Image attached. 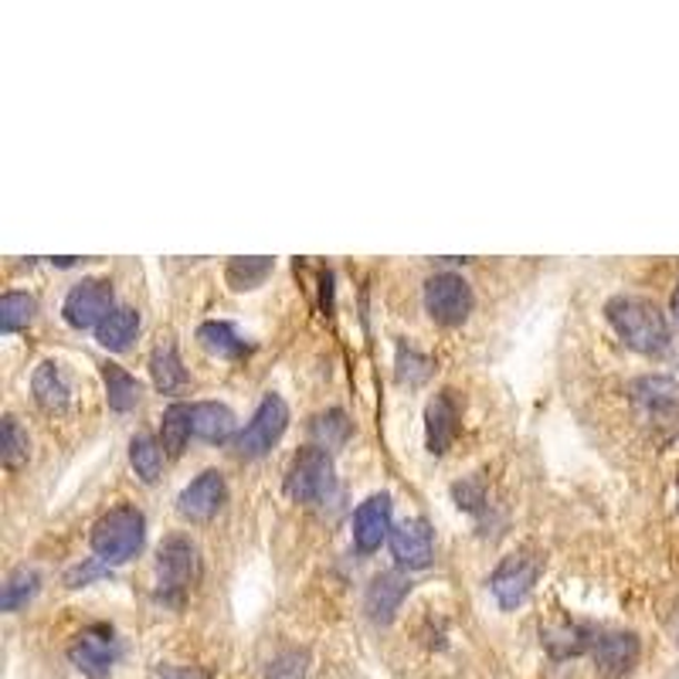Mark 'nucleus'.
Segmentation results:
<instances>
[{"mask_svg":"<svg viewBox=\"0 0 679 679\" xmlns=\"http://www.w3.org/2000/svg\"><path fill=\"white\" fill-rule=\"evenodd\" d=\"M313 439L319 442V449H340L351 439V422L344 412H326L313 422Z\"/></svg>","mask_w":679,"mask_h":679,"instance_id":"29","label":"nucleus"},{"mask_svg":"<svg viewBox=\"0 0 679 679\" xmlns=\"http://www.w3.org/2000/svg\"><path fill=\"white\" fill-rule=\"evenodd\" d=\"M164 459H167V449L160 445V439L154 435H136L129 442V462L136 469L144 483H157L160 472H164Z\"/></svg>","mask_w":679,"mask_h":679,"instance_id":"22","label":"nucleus"},{"mask_svg":"<svg viewBox=\"0 0 679 679\" xmlns=\"http://www.w3.org/2000/svg\"><path fill=\"white\" fill-rule=\"evenodd\" d=\"M31 455V442H28V432L18 425L14 415L4 419V435H0V459H4L8 469H21Z\"/></svg>","mask_w":679,"mask_h":679,"instance_id":"28","label":"nucleus"},{"mask_svg":"<svg viewBox=\"0 0 679 679\" xmlns=\"http://www.w3.org/2000/svg\"><path fill=\"white\" fill-rule=\"evenodd\" d=\"M272 268H276V262L265 258V255H255V258H232L228 268H225V279L235 293H252L258 289L268 276Z\"/></svg>","mask_w":679,"mask_h":679,"instance_id":"23","label":"nucleus"},{"mask_svg":"<svg viewBox=\"0 0 679 679\" xmlns=\"http://www.w3.org/2000/svg\"><path fill=\"white\" fill-rule=\"evenodd\" d=\"M190 422H194V435L200 442H228L235 435V412L228 404L218 401H200L190 404Z\"/></svg>","mask_w":679,"mask_h":679,"instance_id":"17","label":"nucleus"},{"mask_svg":"<svg viewBox=\"0 0 679 679\" xmlns=\"http://www.w3.org/2000/svg\"><path fill=\"white\" fill-rule=\"evenodd\" d=\"M336 490V475H333V459L319 445H306L293 455L286 469V496L296 503H323Z\"/></svg>","mask_w":679,"mask_h":679,"instance_id":"4","label":"nucleus"},{"mask_svg":"<svg viewBox=\"0 0 679 679\" xmlns=\"http://www.w3.org/2000/svg\"><path fill=\"white\" fill-rule=\"evenodd\" d=\"M112 283L109 279H82L65 296V323L76 329H99V323L112 313Z\"/></svg>","mask_w":679,"mask_h":679,"instance_id":"9","label":"nucleus"},{"mask_svg":"<svg viewBox=\"0 0 679 679\" xmlns=\"http://www.w3.org/2000/svg\"><path fill=\"white\" fill-rule=\"evenodd\" d=\"M194 435V422H190V404H170L164 419H160V445L170 452V455H180L187 449Z\"/></svg>","mask_w":679,"mask_h":679,"instance_id":"24","label":"nucleus"},{"mask_svg":"<svg viewBox=\"0 0 679 679\" xmlns=\"http://www.w3.org/2000/svg\"><path fill=\"white\" fill-rule=\"evenodd\" d=\"M459 397L455 391H439L425 407V442L432 455H445L459 435Z\"/></svg>","mask_w":679,"mask_h":679,"instance_id":"14","label":"nucleus"},{"mask_svg":"<svg viewBox=\"0 0 679 679\" xmlns=\"http://www.w3.org/2000/svg\"><path fill=\"white\" fill-rule=\"evenodd\" d=\"M289 429V404L279 394H265L255 407L252 422L235 435L232 449L238 459H258L276 445Z\"/></svg>","mask_w":679,"mask_h":679,"instance_id":"5","label":"nucleus"},{"mask_svg":"<svg viewBox=\"0 0 679 679\" xmlns=\"http://www.w3.org/2000/svg\"><path fill=\"white\" fill-rule=\"evenodd\" d=\"M604 316H608L611 329L626 340V347H632L646 357H659L669 347V323L652 299L616 296V299H608Z\"/></svg>","mask_w":679,"mask_h":679,"instance_id":"1","label":"nucleus"},{"mask_svg":"<svg viewBox=\"0 0 679 679\" xmlns=\"http://www.w3.org/2000/svg\"><path fill=\"white\" fill-rule=\"evenodd\" d=\"M228 500V483H225V475L218 469H208V472H200L197 480L177 496V513L190 523H208L222 513Z\"/></svg>","mask_w":679,"mask_h":679,"instance_id":"11","label":"nucleus"},{"mask_svg":"<svg viewBox=\"0 0 679 679\" xmlns=\"http://www.w3.org/2000/svg\"><path fill=\"white\" fill-rule=\"evenodd\" d=\"M591 642H594V636L588 632V629H581V626H561V629H548L543 632V646H548L554 656H578V652H584V649H591Z\"/></svg>","mask_w":679,"mask_h":679,"instance_id":"27","label":"nucleus"},{"mask_svg":"<svg viewBox=\"0 0 679 679\" xmlns=\"http://www.w3.org/2000/svg\"><path fill=\"white\" fill-rule=\"evenodd\" d=\"M38 313V303L35 296L28 293H8L4 299H0V333H18L24 329Z\"/></svg>","mask_w":679,"mask_h":679,"instance_id":"26","label":"nucleus"},{"mask_svg":"<svg viewBox=\"0 0 679 679\" xmlns=\"http://www.w3.org/2000/svg\"><path fill=\"white\" fill-rule=\"evenodd\" d=\"M391 496L387 493H374L367 496L357 513H354V543L361 554H374L381 551V543L391 537Z\"/></svg>","mask_w":679,"mask_h":679,"instance_id":"13","label":"nucleus"},{"mask_svg":"<svg viewBox=\"0 0 679 679\" xmlns=\"http://www.w3.org/2000/svg\"><path fill=\"white\" fill-rule=\"evenodd\" d=\"M136 333H140V313L129 309V306H119L99 323L96 340H99V347H106L109 354H122V351H129Z\"/></svg>","mask_w":679,"mask_h":679,"instance_id":"18","label":"nucleus"},{"mask_svg":"<svg viewBox=\"0 0 679 679\" xmlns=\"http://www.w3.org/2000/svg\"><path fill=\"white\" fill-rule=\"evenodd\" d=\"M472 286L455 272H435L425 283V309L439 326H462L472 313Z\"/></svg>","mask_w":679,"mask_h":679,"instance_id":"7","label":"nucleus"},{"mask_svg":"<svg viewBox=\"0 0 679 679\" xmlns=\"http://www.w3.org/2000/svg\"><path fill=\"white\" fill-rule=\"evenodd\" d=\"M540 571H543V564H540L537 554H527V551L506 554V558L500 561V568L493 571V578H490V591H493V598L500 601V608H503V611H513L516 604H523V601L530 598V591H533Z\"/></svg>","mask_w":679,"mask_h":679,"instance_id":"8","label":"nucleus"},{"mask_svg":"<svg viewBox=\"0 0 679 679\" xmlns=\"http://www.w3.org/2000/svg\"><path fill=\"white\" fill-rule=\"evenodd\" d=\"M397 377L407 381V384L425 381V377H429V361L419 357L415 351H404V347H401V354H397Z\"/></svg>","mask_w":679,"mask_h":679,"instance_id":"31","label":"nucleus"},{"mask_svg":"<svg viewBox=\"0 0 679 679\" xmlns=\"http://www.w3.org/2000/svg\"><path fill=\"white\" fill-rule=\"evenodd\" d=\"M200 578V554L190 537H167L157 551V594L170 604H180Z\"/></svg>","mask_w":679,"mask_h":679,"instance_id":"3","label":"nucleus"},{"mask_svg":"<svg viewBox=\"0 0 679 679\" xmlns=\"http://www.w3.org/2000/svg\"><path fill=\"white\" fill-rule=\"evenodd\" d=\"M150 377L160 394H180L187 387V371L170 340H164V344L150 354Z\"/></svg>","mask_w":679,"mask_h":679,"instance_id":"20","label":"nucleus"},{"mask_svg":"<svg viewBox=\"0 0 679 679\" xmlns=\"http://www.w3.org/2000/svg\"><path fill=\"white\" fill-rule=\"evenodd\" d=\"M632 394L646 407H666L679 397V387L676 381H666V377H646V381H636Z\"/></svg>","mask_w":679,"mask_h":679,"instance_id":"30","label":"nucleus"},{"mask_svg":"<svg viewBox=\"0 0 679 679\" xmlns=\"http://www.w3.org/2000/svg\"><path fill=\"white\" fill-rule=\"evenodd\" d=\"M102 381H106V397H109V407L119 415L132 412L136 404L144 397V384L136 381L132 374H126L119 364H102Z\"/></svg>","mask_w":679,"mask_h":679,"instance_id":"21","label":"nucleus"},{"mask_svg":"<svg viewBox=\"0 0 679 679\" xmlns=\"http://www.w3.org/2000/svg\"><path fill=\"white\" fill-rule=\"evenodd\" d=\"M594 669L604 679H626L639 662V639L632 632H598L591 642Z\"/></svg>","mask_w":679,"mask_h":679,"instance_id":"12","label":"nucleus"},{"mask_svg":"<svg viewBox=\"0 0 679 679\" xmlns=\"http://www.w3.org/2000/svg\"><path fill=\"white\" fill-rule=\"evenodd\" d=\"M160 679H211L197 666H160Z\"/></svg>","mask_w":679,"mask_h":679,"instance_id":"32","label":"nucleus"},{"mask_svg":"<svg viewBox=\"0 0 679 679\" xmlns=\"http://www.w3.org/2000/svg\"><path fill=\"white\" fill-rule=\"evenodd\" d=\"M676 490H679V480H676Z\"/></svg>","mask_w":679,"mask_h":679,"instance_id":"34","label":"nucleus"},{"mask_svg":"<svg viewBox=\"0 0 679 679\" xmlns=\"http://www.w3.org/2000/svg\"><path fill=\"white\" fill-rule=\"evenodd\" d=\"M147 520L136 506H116L92 527V551L102 564H126L144 551Z\"/></svg>","mask_w":679,"mask_h":679,"instance_id":"2","label":"nucleus"},{"mask_svg":"<svg viewBox=\"0 0 679 679\" xmlns=\"http://www.w3.org/2000/svg\"><path fill=\"white\" fill-rule=\"evenodd\" d=\"M31 391L41 412L48 415H65L68 412V401H72V384H68L65 371L58 361H41L35 377H31Z\"/></svg>","mask_w":679,"mask_h":679,"instance_id":"16","label":"nucleus"},{"mask_svg":"<svg viewBox=\"0 0 679 679\" xmlns=\"http://www.w3.org/2000/svg\"><path fill=\"white\" fill-rule=\"evenodd\" d=\"M391 554L401 568L422 571L435 558V533L425 516H407L391 530Z\"/></svg>","mask_w":679,"mask_h":679,"instance_id":"10","label":"nucleus"},{"mask_svg":"<svg viewBox=\"0 0 679 679\" xmlns=\"http://www.w3.org/2000/svg\"><path fill=\"white\" fill-rule=\"evenodd\" d=\"M68 659L72 666L89 676V679H109L116 662H119V639H116V629L99 622V626H89L86 632L76 636V642L68 646Z\"/></svg>","mask_w":679,"mask_h":679,"instance_id":"6","label":"nucleus"},{"mask_svg":"<svg viewBox=\"0 0 679 679\" xmlns=\"http://www.w3.org/2000/svg\"><path fill=\"white\" fill-rule=\"evenodd\" d=\"M407 591H412V581H407V574L401 571H387V574H377L367 588V598H364V608L371 622H391L394 611L401 608V601L407 598Z\"/></svg>","mask_w":679,"mask_h":679,"instance_id":"15","label":"nucleus"},{"mask_svg":"<svg viewBox=\"0 0 679 679\" xmlns=\"http://www.w3.org/2000/svg\"><path fill=\"white\" fill-rule=\"evenodd\" d=\"M672 319H676V326H679V286H676V293H672Z\"/></svg>","mask_w":679,"mask_h":679,"instance_id":"33","label":"nucleus"},{"mask_svg":"<svg viewBox=\"0 0 679 679\" xmlns=\"http://www.w3.org/2000/svg\"><path fill=\"white\" fill-rule=\"evenodd\" d=\"M197 340H200L204 351H208L211 357H222V361H238V357H245L252 351L242 340V333L232 323H222V319L200 323L197 326Z\"/></svg>","mask_w":679,"mask_h":679,"instance_id":"19","label":"nucleus"},{"mask_svg":"<svg viewBox=\"0 0 679 679\" xmlns=\"http://www.w3.org/2000/svg\"><path fill=\"white\" fill-rule=\"evenodd\" d=\"M41 588V574L35 568H14L0 588V608L4 611H21Z\"/></svg>","mask_w":679,"mask_h":679,"instance_id":"25","label":"nucleus"}]
</instances>
